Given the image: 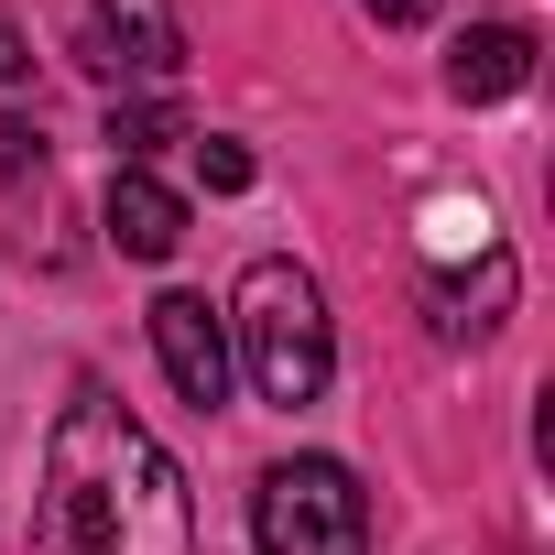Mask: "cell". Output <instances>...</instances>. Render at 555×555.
<instances>
[{
  "instance_id": "cell-1",
  "label": "cell",
  "mask_w": 555,
  "mask_h": 555,
  "mask_svg": "<svg viewBox=\"0 0 555 555\" xmlns=\"http://www.w3.org/2000/svg\"><path fill=\"white\" fill-rule=\"evenodd\" d=\"M185 544H196L185 468L109 382H77L44 436V555H185Z\"/></svg>"
},
{
  "instance_id": "cell-2",
  "label": "cell",
  "mask_w": 555,
  "mask_h": 555,
  "mask_svg": "<svg viewBox=\"0 0 555 555\" xmlns=\"http://www.w3.org/2000/svg\"><path fill=\"white\" fill-rule=\"evenodd\" d=\"M229 371H250V392L272 414H306L338 371V338H327V295H317V272L284 261V250H261L240 272V295H229Z\"/></svg>"
},
{
  "instance_id": "cell-3",
  "label": "cell",
  "mask_w": 555,
  "mask_h": 555,
  "mask_svg": "<svg viewBox=\"0 0 555 555\" xmlns=\"http://www.w3.org/2000/svg\"><path fill=\"white\" fill-rule=\"evenodd\" d=\"M250 544L261 555H371V501L338 457H284L250 490Z\"/></svg>"
},
{
  "instance_id": "cell-4",
  "label": "cell",
  "mask_w": 555,
  "mask_h": 555,
  "mask_svg": "<svg viewBox=\"0 0 555 555\" xmlns=\"http://www.w3.org/2000/svg\"><path fill=\"white\" fill-rule=\"evenodd\" d=\"M153 360L196 414L229 403V327L207 317V295H153Z\"/></svg>"
},
{
  "instance_id": "cell-5",
  "label": "cell",
  "mask_w": 555,
  "mask_h": 555,
  "mask_svg": "<svg viewBox=\"0 0 555 555\" xmlns=\"http://www.w3.org/2000/svg\"><path fill=\"white\" fill-rule=\"evenodd\" d=\"M88 66H109V77H175L185 66L175 0H88Z\"/></svg>"
},
{
  "instance_id": "cell-6",
  "label": "cell",
  "mask_w": 555,
  "mask_h": 555,
  "mask_svg": "<svg viewBox=\"0 0 555 555\" xmlns=\"http://www.w3.org/2000/svg\"><path fill=\"white\" fill-rule=\"evenodd\" d=\"M109 250H131V261H175V240H185V196L175 185H153V175H109Z\"/></svg>"
},
{
  "instance_id": "cell-7",
  "label": "cell",
  "mask_w": 555,
  "mask_h": 555,
  "mask_svg": "<svg viewBox=\"0 0 555 555\" xmlns=\"http://www.w3.org/2000/svg\"><path fill=\"white\" fill-rule=\"evenodd\" d=\"M522 77H533V34H522V23H468V34L447 44V88H457L468 109H479V99H512Z\"/></svg>"
},
{
  "instance_id": "cell-8",
  "label": "cell",
  "mask_w": 555,
  "mask_h": 555,
  "mask_svg": "<svg viewBox=\"0 0 555 555\" xmlns=\"http://www.w3.org/2000/svg\"><path fill=\"white\" fill-rule=\"evenodd\" d=\"M175 142H185V120H175L164 99H142V109H109V153H120L131 175H142L153 153H175Z\"/></svg>"
},
{
  "instance_id": "cell-9",
  "label": "cell",
  "mask_w": 555,
  "mask_h": 555,
  "mask_svg": "<svg viewBox=\"0 0 555 555\" xmlns=\"http://www.w3.org/2000/svg\"><path fill=\"white\" fill-rule=\"evenodd\" d=\"M34 164H44V131H34V120H12V109H0V185H23Z\"/></svg>"
},
{
  "instance_id": "cell-10",
  "label": "cell",
  "mask_w": 555,
  "mask_h": 555,
  "mask_svg": "<svg viewBox=\"0 0 555 555\" xmlns=\"http://www.w3.org/2000/svg\"><path fill=\"white\" fill-rule=\"evenodd\" d=\"M196 164H207V185H218V196H240V185H250V153H240V142H196Z\"/></svg>"
},
{
  "instance_id": "cell-11",
  "label": "cell",
  "mask_w": 555,
  "mask_h": 555,
  "mask_svg": "<svg viewBox=\"0 0 555 555\" xmlns=\"http://www.w3.org/2000/svg\"><path fill=\"white\" fill-rule=\"evenodd\" d=\"M0 88H34V44H23L12 12H0Z\"/></svg>"
},
{
  "instance_id": "cell-12",
  "label": "cell",
  "mask_w": 555,
  "mask_h": 555,
  "mask_svg": "<svg viewBox=\"0 0 555 555\" xmlns=\"http://www.w3.org/2000/svg\"><path fill=\"white\" fill-rule=\"evenodd\" d=\"M371 23H392V34H414V23H436V0H360Z\"/></svg>"
}]
</instances>
